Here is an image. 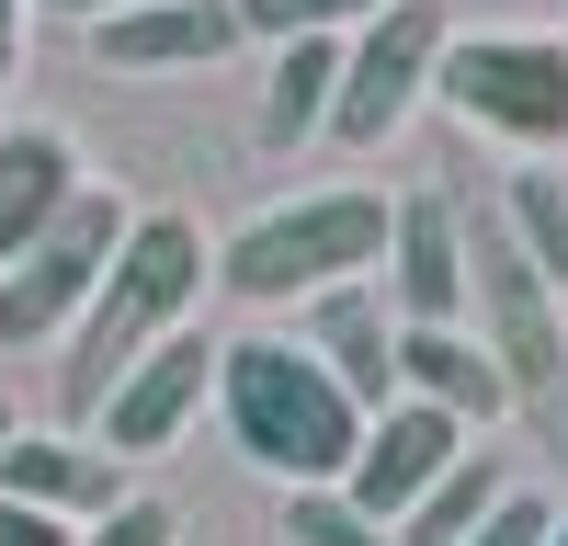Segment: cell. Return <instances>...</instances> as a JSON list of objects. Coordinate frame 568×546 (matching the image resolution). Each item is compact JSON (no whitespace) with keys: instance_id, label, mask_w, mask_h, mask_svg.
<instances>
[{"instance_id":"obj_17","label":"cell","mask_w":568,"mask_h":546,"mask_svg":"<svg viewBox=\"0 0 568 546\" xmlns=\"http://www.w3.org/2000/svg\"><path fill=\"white\" fill-rule=\"evenodd\" d=\"M500 489H511L500 455H455V467H444V478L398 513V546H466V535L489 524V501H500Z\"/></svg>"},{"instance_id":"obj_1","label":"cell","mask_w":568,"mask_h":546,"mask_svg":"<svg viewBox=\"0 0 568 546\" xmlns=\"http://www.w3.org/2000/svg\"><path fill=\"white\" fill-rule=\"evenodd\" d=\"M205 285H216V262H205V228L194 216H171V205L160 216H125L103 285H91V307L69 318V342H58V410H69V422H91V410L114 398L125 364L194 318Z\"/></svg>"},{"instance_id":"obj_23","label":"cell","mask_w":568,"mask_h":546,"mask_svg":"<svg viewBox=\"0 0 568 546\" xmlns=\"http://www.w3.org/2000/svg\"><path fill=\"white\" fill-rule=\"evenodd\" d=\"M0 546H80V524L45 513V501H12V489H0Z\"/></svg>"},{"instance_id":"obj_16","label":"cell","mask_w":568,"mask_h":546,"mask_svg":"<svg viewBox=\"0 0 568 546\" xmlns=\"http://www.w3.org/2000/svg\"><path fill=\"white\" fill-rule=\"evenodd\" d=\"M342 91V34H284V58L262 80V149H307Z\"/></svg>"},{"instance_id":"obj_6","label":"cell","mask_w":568,"mask_h":546,"mask_svg":"<svg viewBox=\"0 0 568 546\" xmlns=\"http://www.w3.org/2000/svg\"><path fill=\"white\" fill-rule=\"evenodd\" d=\"M444 0H375V12L342 34V91H329V136L342 149H387V136L420 114V91L444 69Z\"/></svg>"},{"instance_id":"obj_14","label":"cell","mask_w":568,"mask_h":546,"mask_svg":"<svg viewBox=\"0 0 568 546\" xmlns=\"http://www.w3.org/2000/svg\"><path fill=\"white\" fill-rule=\"evenodd\" d=\"M0 489H12V501H45V513H69V524H91V513H114V501H125V455L80 444V433H12V444H0Z\"/></svg>"},{"instance_id":"obj_3","label":"cell","mask_w":568,"mask_h":546,"mask_svg":"<svg viewBox=\"0 0 568 546\" xmlns=\"http://www.w3.org/2000/svg\"><path fill=\"white\" fill-rule=\"evenodd\" d=\"M466 318H478L524 433L546 444V467H568V296L535 273L500 205H466Z\"/></svg>"},{"instance_id":"obj_27","label":"cell","mask_w":568,"mask_h":546,"mask_svg":"<svg viewBox=\"0 0 568 546\" xmlns=\"http://www.w3.org/2000/svg\"><path fill=\"white\" fill-rule=\"evenodd\" d=\"M0 444H12V410H0Z\"/></svg>"},{"instance_id":"obj_24","label":"cell","mask_w":568,"mask_h":546,"mask_svg":"<svg viewBox=\"0 0 568 546\" xmlns=\"http://www.w3.org/2000/svg\"><path fill=\"white\" fill-rule=\"evenodd\" d=\"M23 69V0H0V80Z\"/></svg>"},{"instance_id":"obj_2","label":"cell","mask_w":568,"mask_h":546,"mask_svg":"<svg viewBox=\"0 0 568 546\" xmlns=\"http://www.w3.org/2000/svg\"><path fill=\"white\" fill-rule=\"evenodd\" d=\"M216 410H227L240 467H262L284 489H342L364 455V422H375L307 342H216Z\"/></svg>"},{"instance_id":"obj_22","label":"cell","mask_w":568,"mask_h":546,"mask_svg":"<svg viewBox=\"0 0 568 546\" xmlns=\"http://www.w3.org/2000/svg\"><path fill=\"white\" fill-rule=\"evenodd\" d=\"M546 535H557V501H546V489H500L489 524L466 535V546H546Z\"/></svg>"},{"instance_id":"obj_5","label":"cell","mask_w":568,"mask_h":546,"mask_svg":"<svg viewBox=\"0 0 568 546\" xmlns=\"http://www.w3.org/2000/svg\"><path fill=\"white\" fill-rule=\"evenodd\" d=\"M125 240V205L103 194V182H80V194L34 228V240L0 262V342L34 353V342H69V318L91 307V285H103V262Z\"/></svg>"},{"instance_id":"obj_13","label":"cell","mask_w":568,"mask_h":546,"mask_svg":"<svg viewBox=\"0 0 568 546\" xmlns=\"http://www.w3.org/2000/svg\"><path fill=\"white\" fill-rule=\"evenodd\" d=\"M398 398H433V410H455L466 433L511 410L500 364H489V342L466 331V318H398Z\"/></svg>"},{"instance_id":"obj_11","label":"cell","mask_w":568,"mask_h":546,"mask_svg":"<svg viewBox=\"0 0 568 546\" xmlns=\"http://www.w3.org/2000/svg\"><path fill=\"white\" fill-rule=\"evenodd\" d=\"M307 353L342 376L364 410H387L398 398V296L387 285H329V296H307Z\"/></svg>"},{"instance_id":"obj_20","label":"cell","mask_w":568,"mask_h":546,"mask_svg":"<svg viewBox=\"0 0 568 546\" xmlns=\"http://www.w3.org/2000/svg\"><path fill=\"white\" fill-rule=\"evenodd\" d=\"M364 12L375 0H240V34H273V46L284 34H353Z\"/></svg>"},{"instance_id":"obj_8","label":"cell","mask_w":568,"mask_h":546,"mask_svg":"<svg viewBox=\"0 0 568 546\" xmlns=\"http://www.w3.org/2000/svg\"><path fill=\"white\" fill-rule=\"evenodd\" d=\"M216 398V342L205 331H171V342H149L114 376V398L91 410V433H103V455H160V444H182V422Z\"/></svg>"},{"instance_id":"obj_25","label":"cell","mask_w":568,"mask_h":546,"mask_svg":"<svg viewBox=\"0 0 568 546\" xmlns=\"http://www.w3.org/2000/svg\"><path fill=\"white\" fill-rule=\"evenodd\" d=\"M45 12H69V23H103V12H136V0H45Z\"/></svg>"},{"instance_id":"obj_26","label":"cell","mask_w":568,"mask_h":546,"mask_svg":"<svg viewBox=\"0 0 568 546\" xmlns=\"http://www.w3.org/2000/svg\"><path fill=\"white\" fill-rule=\"evenodd\" d=\"M546 546H568V513H557V535H546Z\"/></svg>"},{"instance_id":"obj_15","label":"cell","mask_w":568,"mask_h":546,"mask_svg":"<svg viewBox=\"0 0 568 546\" xmlns=\"http://www.w3.org/2000/svg\"><path fill=\"white\" fill-rule=\"evenodd\" d=\"M69 194H80L69 136H58V125H0V262H12Z\"/></svg>"},{"instance_id":"obj_18","label":"cell","mask_w":568,"mask_h":546,"mask_svg":"<svg viewBox=\"0 0 568 546\" xmlns=\"http://www.w3.org/2000/svg\"><path fill=\"white\" fill-rule=\"evenodd\" d=\"M500 216H511V240L535 251L546 285H568V182L557 171H511L500 182Z\"/></svg>"},{"instance_id":"obj_7","label":"cell","mask_w":568,"mask_h":546,"mask_svg":"<svg viewBox=\"0 0 568 546\" xmlns=\"http://www.w3.org/2000/svg\"><path fill=\"white\" fill-rule=\"evenodd\" d=\"M433 91L466 125L511 136V149H557L568 136V46L557 34H455Z\"/></svg>"},{"instance_id":"obj_10","label":"cell","mask_w":568,"mask_h":546,"mask_svg":"<svg viewBox=\"0 0 568 546\" xmlns=\"http://www.w3.org/2000/svg\"><path fill=\"white\" fill-rule=\"evenodd\" d=\"M375 273H387L398 318H466V205L455 194H398Z\"/></svg>"},{"instance_id":"obj_4","label":"cell","mask_w":568,"mask_h":546,"mask_svg":"<svg viewBox=\"0 0 568 546\" xmlns=\"http://www.w3.org/2000/svg\"><path fill=\"white\" fill-rule=\"evenodd\" d=\"M375 262H387V194L329 182V194H296V205L251 216L240 240H227L216 285L251 296V307H307L329 285H353V273H375Z\"/></svg>"},{"instance_id":"obj_21","label":"cell","mask_w":568,"mask_h":546,"mask_svg":"<svg viewBox=\"0 0 568 546\" xmlns=\"http://www.w3.org/2000/svg\"><path fill=\"white\" fill-rule=\"evenodd\" d=\"M80 546H182V513H171V501H149V489H125L114 513L80 524Z\"/></svg>"},{"instance_id":"obj_12","label":"cell","mask_w":568,"mask_h":546,"mask_svg":"<svg viewBox=\"0 0 568 546\" xmlns=\"http://www.w3.org/2000/svg\"><path fill=\"white\" fill-rule=\"evenodd\" d=\"M227 46H240V0H136L91 23L103 69H216Z\"/></svg>"},{"instance_id":"obj_9","label":"cell","mask_w":568,"mask_h":546,"mask_svg":"<svg viewBox=\"0 0 568 546\" xmlns=\"http://www.w3.org/2000/svg\"><path fill=\"white\" fill-rule=\"evenodd\" d=\"M455 455H466V422H455V410H433V398H387V410L364 422V455H353V478H342V489L364 501L375 524H398L409 501L455 467Z\"/></svg>"},{"instance_id":"obj_19","label":"cell","mask_w":568,"mask_h":546,"mask_svg":"<svg viewBox=\"0 0 568 546\" xmlns=\"http://www.w3.org/2000/svg\"><path fill=\"white\" fill-rule=\"evenodd\" d=\"M284 535L296 546H398V524H375L353 489H284Z\"/></svg>"}]
</instances>
